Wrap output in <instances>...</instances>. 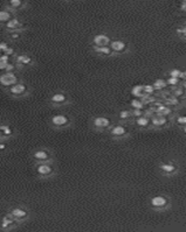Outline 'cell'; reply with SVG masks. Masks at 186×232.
I'll use <instances>...</instances> for the list:
<instances>
[{
	"label": "cell",
	"mask_w": 186,
	"mask_h": 232,
	"mask_svg": "<svg viewBox=\"0 0 186 232\" xmlns=\"http://www.w3.org/2000/svg\"><path fill=\"white\" fill-rule=\"evenodd\" d=\"M34 172L38 177L42 180H48V179L54 177L56 174V167L54 164V160L47 161V162L34 163Z\"/></svg>",
	"instance_id": "6da1fadb"
},
{
	"label": "cell",
	"mask_w": 186,
	"mask_h": 232,
	"mask_svg": "<svg viewBox=\"0 0 186 232\" xmlns=\"http://www.w3.org/2000/svg\"><path fill=\"white\" fill-rule=\"evenodd\" d=\"M30 91H32V89H30L29 84H27L26 82L21 81V80L18 83H15L14 85L8 87V89H6L7 95L11 96L12 98H15V99H20V98L29 96Z\"/></svg>",
	"instance_id": "7a4b0ae2"
},
{
	"label": "cell",
	"mask_w": 186,
	"mask_h": 232,
	"mask_svg": "<svg viewBox=\"0 0 186 232\" xmlns=\"http://www.w3.org/2000/svg\"><path fill=\"white\" fill-rule=\"evenodd\" d=\"M70 96L63 91V90H56L50 93L48 98V103L53 107H63L70 104Z\"/></svg>",
	"instance_id": "3957f363"
},
{
	"label": "cell",
	"mask_w": 186,
	"mask_h": 232,
	"mask_svg": "<svg viewBox=\"0 0 186 232\" xmlns=\"http://www.w3.org/2000/svg\"><path fill=\"white\" fill-rule=\"evenodd\" d=\"M48 123H49L50 127L54 128V129H64V128L69 127L73 121H71V118L68 114L55 113L49 118Z\"/></svg>",
	"instance_id": "277c9868"
},
{
	"label": "cell",
	"mask_w": 186,
	"mask_h": 232,
	"mask_svg": "<svg viewBox=\"0 0 186 232\" xmlns=\"http://www.w3.org/2000/svg\"><path fill=\"white\" fill-rule=\"evenodd\" d=\"M32 159L34 163L39 162H47V161H53V152L52 149L47 147H38L33 149L32 152Z\"/></svg>",
	"instance_id": "5b68a950"
},
{
	"label": "cell",
	"mask_w": 186,
	"mask_h": 232,
	"mask_svg": "<svg viewBox=\"0 0 186 232\" xmlns=\"http://www.w3.org/2000/svg\"><path fill=\"white\" fill-rule=\"evenodd\" d=\"M8 212L13 216V218L19 224H23V223L27 222L30 217V211L28 210V208H26L24 205H15L13 208H11Z\"/></svg>",
	"instance_id": "8992f818"
},
{
	"label": "cell",
	"mask_w": 186,
	"mask_h": 232,
	"mask_svg": "<svg viewBox=\"0 0 186 232\" xmlns=\"http://www.w3.org/2000/svg\"><path fill=\"white\" fill-rule=\"evenodd\" d=\"M20 81V77L17 71H3L0 74V86L3 89H8Z\"/></svg>",
	"instance_id": "52a82bcc"
},
{
	"label": "cell",
	"mask_w": 186,
	"mask_h": 232,
	"mask_svg": "<svg viewBox=\"0 0 186 232\" xmlns=\"http://www.w3.org/2000/svg\"><path fill=\"white\" fill-rule=\"evenodd\" d=\"M12 60L15 62L17 67L19 70L24 69V68H27V67H32L34 64V58H33L32 55L27 54V53H19V54H15L14 56L12 57Z\"/></svg>",
	"instance_id": "ba28073f"
},
{
	"label": "cell",
	"mask_w": 186,
	"mask_h": 232,
	"mask_svg": "<svg viewBox=\"0 0 186 232\" xmlns=\"http://www.w3.org/2000/svg\"><path fill=\"white\" fill-rule=\"evenodd\" d=\"M19 225V223L13 218V216L9 212L0 217V230L1 231H11L15 229Z\"/></svg>",
	"instance_id": "9c48e42d"
},
{
	"label": "cell",
	"mask_w": 186,
	"mask_h": 232,
	"mask_svg": "<svg viewBox=\"0 0 186 232\" xmlns=\"http://www.w3.org/2000/svg\"><path fill=\"white\" fill-rule=\"evenodd\" d=\"M110 119L107 118V117H95L93 120H91V125L95 129H105L110 126Z\"/></svg>",
	"instance_id": "30bf717a"
},
{
	"label": "cell",
	"mask_w": 186,
	"mask_h": 232,
	"mask_svg": "<svg viewBox=\"0 0 186 232\" xmlns=\"http://www.w3.org/2000/svg\"><path fill=\"white\" fill-rule=\"evenodd\" d=\"M5 29L6 32H11V30H19V29H25L24 28V22L21 21L19 18L13 16L8 22H6L5 25Z\"/></svg>",
	"instance_id": "8fae6325"
},
{
	"label": "cell",
	"mask_w": 186,
	"mask_h": 232,
	"mask_svg": "<svg viewBox=\"0 0 186 232\" xmlns=\"http://www.w3.org/2000/svg\"><path fill=\"white\" fill-rule=\"evenodd\" d=\"M93 46H97V47H103V46H109L110 45V37L105 34H96L93 36Z\"/></svg>",
	"instance_id": "7c38bea8"
},
{
	"label": "cell",
	"mask_w": 186,
	"mask_h": 232,
	"mask_svg": "<svg viewBox=\"0 0 186 232\" xmlns=\"http://www.w3.org/2000/svg\"><path fill=\"white\" fill-rule=\"evenodd\" d=\"M109 134L114 138H122L126 134V128L123 125H115L109 129Z\"/></svg>",
	"instance_id": "4fadbf2b"
},
{
	"label": "cell",
	"mask_w": 186,
	"mask_h": 232,
	"mask_svg": "<svg viewBox=\"0 0 186 232\" xmlns=\"http://www.w3.org/2000/svg\"><path fill=\"white\" fill-rule=\"evenodd\" d=\"M109 47L111 48L113 53H116V54H121V53H123L126 49L125 42H123L121 40H114V41H111L110 45H109Z\"/></svg>",
	"instance_id": "5bb4252c"
},
{
	"label": "cell",
	"mask_w": 186,
	"mask_h": 232,
	"mask_svg": "<svg viewBox=\"0 0 186 232\" xmlns=\"http://www.w3.org/2000/svg\"><path fill=\"white\" fill-rule=\"evenodd\" d=\"M151 205L155 209H163L167 205V200L164 196H154L151 198Z\"/></svg>",
	"instance_id": "9a60e30c"
},
{
	"label": "cell",
	"mask_w": 186,
	"mask_h": 232,
	"mask_svg": "<svg viewBox=\"0 0 186 232\" xmlns=\"http://www.w3.org/2000/svg\"><path fill=\"white\" fill-rule=\"evenodd\" d=\"M26 5L25 0H7V4H6V8L13 11V12H15V11H19L21 8H24Z\"/></svg>",
	"instance_id": "2e32d148"
},
{
	"label": "cell",
	"mask_w": 186,
	"mask_h": 232,
	"mask_svg": "<svg viewBox=\"0 0 186 232\" xmlns=\"http://www.w3.org/2000/svg\"><path fill=\"white\" fill-rule=\"evenodd\" d=\"M14 16V12L11 11L8 8H4V9H0V24L1 25H5L6 22L11 20Z\"/></svg>",
	"instance_id": "e0dca14e"
},
{
	"label": "cell",
	"mask_w": 186,
	"mask_h": 232,
	"mask_svg": "<svg viewBox=\"0 0 186 232\" xmlns=\"http://www.w3.org/2000/svg\"><path fill=\"white\" fill-rule=\"evenodd\" d=\"M0 129H1V132H3L4 140L9 139L11 137H13V134H14V128L11 125H8V124L0 123Z\"/></svg>",
	"instance_id": "ac0fdd59"
},
{
	"label": "cell",
	"mask_w": 186,
	"mask_h": 232,
	"mask_svg": "<svg viewBox=\"0 0 186 232\" xmlns=\"http://www.w3.org/2000/svg\"><path fill=\"white\" fill-rule=\"evenodd\" d=\"M166 117H164V116H159V114H156L151 118V124L156 126V127H160V126H164L166 124Z\"/></svg>",
	"instance_id": "d6986e66"
},
{
	"label": "cell",
	"mask_w": 186,
	"mask_h": 232,
	"mask_svg": "<svg viewBox=\"0 0 186 232\" xmlns=\"http://www.w3.org/2000/svg\"><path fill=\"white\" fill-rule=\"evenodd\" d=\"M93 50L96 54L100 55H104V56H110L113 54V50L109 46H103V47H97V46H93Z\"/></svg>",
	"instance_id": "ffe728a7"
},
{
	"label": "cell",
	"mask_w": 186,
	"mask_h": 232,
	"mask_svg": "<svg viewBox=\"0 0 186 232\" xmlns=\"http://www.w3.org/2000/svg\"><path fill=\"white\" fill-rule=\"evenodd\" d=\"M131 95L134 96V98H139L142 99L144 97L145 92H144V86L143 85H135L132 89H131Z\"/></svg>",
	"instance_id": "44dd1931"
},
{
	"label": "cell",
	"mask_w": 186,
	"mask_h": 232,
	"mask_svg": "<svg viewBox=\"0 0 186 232\" xmlns=\"http://www.w3.org/2000/svg\"><path fill=\"white\" fill-rule=\"evenodd\" d=\"M24 30H25V29H19V30H11V32H7V36L9 37V40L18 41V40H20L21 36H23Z\"/></svg>",
	"instance_id": "7402d4cb"
},
{
	"label": "cell",
	"mask_w": 186,
	"mask_h": 232,
	"mask_svg": "<svg viewBox=\"0 0 186 232\" xmlns=\"http://www.w3.org/2000/svg\"><path fill=\"white\" fill-rule=\"evenodd\" d=\"M155 112H156V114H159V116H164V117H166V116H169V114L171 113V110H170L167 106H165V105L160 104L159 106H157V108H155Z\"/></svg>",
	"instance_id": "603a6c76"
},
{
	"label": "cell",
	"mask_w": 186,
	"mask_h": 232,
	"mask_svg": "<svg viewBox=\"0 0 186 232\" xmlns=\"http://www.w3.org/2000/svg\"><path fill=\"white\" fill-rule=\"evenodd\" d=\"M160 170L165 174H172L176 172V167L172 163H162L160 164Z\"/></svg>",
	"instance_id": "cb8c5ba5"
},
{
	"label": "cell",
	"mask_w": 186,
	"mask_h": 232,
	"mask_svg": "<svg viewBox=\"0 0 186 232\" xmlns=\"http://www.w3.org/2000/svg\"><path fill=\"white\" fill-rule=\"evenodd\" d=\"M150 118L145 117L144 114L143 116H140L138 118H136V125L139 126V127H146L149 124H150Z\"/></svg>",
	"instance_id": "d4e9b609"
},
{
	"label": "cell",
	"mask_w": 186,
	"mask_h": 232,
	"mask_svg": "<svg viewBox=\"0 0 186 232\" xmlns=\"http://www.w3.org/2000/svg\"><path fill=\"white\" fill-rule=\"evenodd\" d=\"M130 105H131V107H132V108H138V110H142V108L144 107L143 101H142V99H139V98H134L132 101L130 102Z\"/></svg>",
	"instance_id": "484cf974"
},
{
	"label": "cell",
	"mask_w": 186,
	"mask_h": 232,
	"mask_svg": "<svg viewBox=\"0 0 186 232\" xmlns=\"http://www.w3.org/2000/svg\"><path fill=\"white\" fill-rule=\"evenodd\" d=\"M154 86H155V90H163L164 87L167 86V83L164 80H157V81H155Z\"/></svg>",
	"instance_id": "4316f807"
},
{
	"label": "cell",
	"mask_w": 186,
	"mask_h": 232,
	"mask_svg": "<svg viewBox=\"0 0 186 232\" xmlns=\"http://www.w3.org/2000/svg\"><path fill=\"white\" fill-rule=\"evenodd\" d=\"M131 116H132V113H131L130 111H128V110H122V111L118 113V118L121 119V120H126V119H129Z\"/></svg>",
	"instance_id": "83f0119b"
},
{
	"label": "cell",
	"mask_w": 186,
	"mask_h": 232,
	"mask_svg": "<svg viewBox=\"0 0 186 232\" xmlns=\"http://www.w3.org/2000/svg\"><path fill=\"white\" fill-rule=\"evenodd\" d=\"M144 86V92L146 93V95H151L152 96V93L155 92V86H154V84H145V85H143Z\"/></svg>",
	"instance_id": "f1b7e54d"
},
{
	"label": "cell",
	"mask_w": 186,
	"mask_h": 232,
	"mask_svg": "<svg viewBox=\"0 0 186 232\" xmlns=\"http://www.w3.org/2000/svg\"><path fill=\"white\" fill-rule=\"evenodd\" d=\"M170 76L176 77V78H183V71H180L179 69H172L170 71Z\"/></svg>",
	"instance_id": "f546056e"
},
{
	"label": "cell",
	"mask_w": 186,
	"mask_h": 232,
	"mask_svg": "<svg viewBox=\"0 0 186 232\" xmlns=\"http://www.w3.org/2000/svg\"><path fill=\"white\" fill-rule=\"evenodd\" d=\"M166 102H167V104H171V105H177L178 103H179V101H178V97H176V96H169V97H166Z\"/></svg>",
	"instance_id": "4dcf8cb0"
},
{
	"label": "cell",
	"mask_w": 186,
	"mask_h": 232,
	"mask_svg": "<svg viewBox=\"0 0 186 232\" xmlns=\"http://www.w3.org/2000/svg\"><path fill=\"white\" fill-rule=\"evenodd\" d=\"M167 85H171V86H177L179 84V78H176V77H169L167 81H166Z\"/></svg>",
	"instance_id": "1f68e13d"
},
{
	"label": "cell",
	"mask_w": 186,
	"mask_h": 232,
	"mask_svg": "<svg viewBox=\"0 0 186 232\" xmlns=\"http://www.w3.org/2000/svg\"><path fill=\"white\" fill-rule=\"evenodd\" d=\"M172 91H173V96H176V97H180V96H183L184 95V89L180 86H174L173 89H172Z\"/></svg>",
	"instance_id": "d6a6232c"
},
{
	"label": "cell",
	"mask_w": 186,
	"mask_h": 232,
	"mask_svg": "<svg viewBox=\"0 0 186 232\" xmlns=\"http://www.w3.org/2000/svg\"><path fill=\"white\" fill-rule=\"evenodd\" d=\"M8 43L5 42V41H0V54H3L7 48H8Z\"/></svg>",
	"instance_id": "836d02e7"
},
{
	"label": "cell",
	"mask_w": 186,
	"mask_h": 232,
	"mask_svg": "<svg viewBox=\"0 0 186 232\" xmlns=\"http://www.w3.org/2000/svg\"><path fill=\"white\" fill-rule=\"evenodd\" d=\"M131 113H132V116L136 117V118L143 116V111H142V110H138V108H132V112Z\"/></svg>",
	"instance_id": "e575fe53"
},
{
	"label": "cell",
	"mask_w": 186,
	"mask_h": 232,
	"mask_svg": "<svg viewBox=\"0 0 186 232\" xmlns=\"http://www.w3.org/2000/svg\"><path fill=\"white\" fill-rule=\"evenodd\" d=\"M177 123L179 125H186V116H181L177 118Z\"/></svg>",
	"instance_id": "d590c367"
},
{
	"label": "cell",
	"mask_w": 186,
	"mask_h": 232,
	"mask_svg": "<svg viewBox=\"0 0 186 232\" xmlns=\"http://www.w3.org/2000/svg\"><path fill=\"white\" fill-rule=\"evenodd\" d=\"M7 148V145H6V142L4 140H0V152L1 151H5Z\"/></svg>",
	"instance_id": "8d00e7d4"
},
{
	"label": "cell",
	"mask_w": 186,
	"mask_h": 232,
	"mask_svg": "<svg viewBox=\"0 0 186 232\" xmlns=\"http://www.w3.org/2000/svg\"><path fill=\"white\" fill-rule=\"evenodd\" d=\"M177 32H178V33H180V34H183L184 36H186V27L179 28V29H177Z\"/></svg>",
	"instance_id": "74e56055"
},
{
	"label": "cell",
	"mask_w": 186,
	"mask_h": 232,
	"mask_svg": "<svg viewBox=\"0 0 186 232\" xmlns=\"http://www.w3.org/2000/svg\"><path fill=\"white\" fill-rule=\"evenodd\" d=\"M180 86L183 87V89H184V90L186 89V80H184V81L181 82V85H180Z\"/></svg>",
	"instance_id": "f35d334b"
},
{
	"label": "cell",
	"mask_w": 186,
	"mask_h": 232,
	"mask_svg": "<svg viewBox=\"0 0 186 232\" xmlns=\"http://www.w3.org/2000/svg\"><path fill=\"white\" fill-rule=\"evenodd\" d=\"M181 9L186 11V3H183V5H181Z\"/></svg>",
	"instance_id": "ab89813d"
},
{
	"label": "cell",
	"mask_w": 186,
	"mask_h": 232,
	"mask_svg": "<svg viewBox=\"0 0 186 232\" xmlns=\"http://www.w3.org/2000/svg\"><path fill=\"white\" fill-rule=\"evenodd\" d=\"M181 80H186V70L183 71V78H181Z\"/></svg>",
	"instance_id": "60d3db41"
},
{
	"label": "cell",
	"mask_w": 186,
	"mask_h": 232,
	"mask_svg": "<svg viewBox=\"0 0 186 232\" xmlns=\"http://www.w3.org/2000/svg\"><path fill=\"white\" fill-rule=\"evenodd\" d=\"M0 140H4V137H3V132L0 129Z\"/></svg>",
	"instance_id": "b9f144b4"
},
{
	"label": "cell",
	"mask_w": 186,
	"mask_h": 232,
	"mask_svg": "<svg viewBox=\"0 0 186 232\" xmlns=\"http://www.w3.org/2000/svg\"><path fill=\"white\" fill-rule=\"evenodd\" d=\"M183 131H184V133L186 134V125H184V129H183Z\"/></svg>",
	"instance_id": "7bdbcfd3"
},
{
	"label": "cell",
	"mask_w": 186,
	"mask_h": 232,
	"mask_svg": "<svg viewBox=\"0 0 186 232\" xmlns=\"http://www.w3.org/2000/svg\"><path fill=\"white\" fill-rule=\"evenodd\" d=\"M183 3H186V0H183Z\"/></svg>",
	"instance_id": "ee69618b"
},
{
	"label": "cell",
	"mask_w": 186,
	"mask_h": 232,
	"mask_svg": "<svg viewBox=\"0 0 186 232\" xmlns=\"http://www.w3.org/2000/svg\"><path fill=\"white\" fill-rule=\"evenodd\" d=\"M1 72H3V71H1V70H0V74H1Z\"/></svg>",
	"instance_id": "f6af8a7d"
}]
</instances>
